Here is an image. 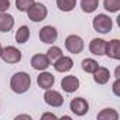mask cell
Returning <instances> with one entry per match:
<instances>
[{
	"mask_svg": "<svg viewBox=\"0 0 120 120\" xmlns=\"http://www.w3.org/2000/svg\"><path fill=\"white\" fill-rule=\"evenodd\" d=\"M55 83V76L51 74V72H41L38 76H37V85L41 88V89H51Z\"/></svg>",
	"mask_w": 120,
	"mask_h": 120,
	"instance_id": "obj_13",
	"label": "cell"
},
{
	"mask_svg": "<svg viewBox=\"0 0 120 120\" xmlns=\"http://www.w3.org/2000/svg\"><path fill=\"white\" fill-rule=\"evenodd\" d=\"M92 26L95 28V31L100 33V34H107L112 31V27H113V21L109 16L106 14H98L93 21H92Z\"/></svg>",
	"mask_w": 120,
	"mask_h": 120,
	"instance_id": "obj_3",
	"label": "cell"
},
{
	"mask_svg": "<svg viewBox=\"0 0 120 120\" xmlns=\"http://www.w3.org/2000/svg\"><path fill=\"white\" fill-rule=\"evenodd\" d=\"M2 51H3V47H2V44H0V55H2Z\"/></svg>",
	"mask_w": 120,
	"mask_h": 120,
	"instance_id": "obj_29",
	"label": "cell"
},
{
	"mask_svg": "<svg viewBox=\"0 0 120 120\" xmlns=\"http://www.w3.org/2000/svg\"><path fill=\"white\" fill-rule=\"evenodd\" d=\"M98 119L99 120H117L119 119V113L114 109H103L100 113H98Z\"/></svg>",
	"mask_w": 120,
	"mask_h": 120,
	"instance_id": "obj_19",
	"label": "cell"
},
{
	"mask_svg": "<svg viewBox=\"0 0 120 120\" xmlns=\"http://www.w3.org/2000/svg\"><path fill=\"white\" fill-rule=\"evenodd\" d=\"M105 48H106V41L103 38H93L89 44V51L93 55H105Z\"/></svg>",
	"mask_w": 120,
	"mask_h": 120,
	"instance_id": "obj_14",
	"label": "cell"
},
{
	"mask_svg": "<svg viewBox=\"0 0 120 120\" xmlns=\"http://www.w3.org/2000/svg\"><path fill=\"white\" fill-rule=\"evenodd\" d=\"M45 55L48 56L49 62H54V61H56V59L62 55V49L59 48V47H56V45H52L51 48H48V51H47Z\"/></svg>",
	"mask_w": 120,
	"mask_h": 120,
	"instance_id": "obj_23",
	"label": "cell"
},
{
	"mask_svg": "<svg viewBox=\"0 0 120 120\" xmlns=\"http://www.w3.org/2000/svg\"><path fill=\"white\" fill-rule=\"evenodd\" d=\"M27 16H28V19L31 21L40 23V21H42V20L47 19L48 10H47L45 4H42V3H33L30 6V9L27 10Z\"/></svg>",
	"mask_w": 120,
	"mask_h": 120,
	"instance_id": "obj_2",
	"label": "cell"
},
{
	"mask_svg": "<svg viewBox=\"0 0 120 120\" xmlns=\"http://www.w3.org/2000/svg\"><path fill=\"white\" fill-rule=\"evenodd\" d=\"M52 65H54V69H55L56 72H68V71L72 69L74 61H72V58H69V56L61 55V56L56 59V61L52 62Z\"/></svg>",
	"mask_w": 120,
	"mask_h": 120,
	"instance_id": "obj_9",
	"label": "cell"
},
{
	"mask_svg": "<svg viewBox=\"0 0 120 120\" xmlns=\"http://www.w3.org/2000/svg\"><path fill=\"white\" fill-rule=\"evenodd\" d=\"M49 65H51V62L45 54H35L31 58V67L37 71H45Z\"/></svg>",
	"mask_w": 120,
	"mask_h": 120,
	"instance_id": "obj_10",
	"label": "cell"
},
{
	"mask_svg": "<svg viewBox=\"0 0 120 120\" xmlns=\"http://www.w3.org/2000/svg\"><path fill=\"white\" fill-rule=\"evenodd\" d=\"M44 102L48 106H52V107H61L64 105V96L58 90L47 89L45 93H44Z\"/></svg>",
	"mask_w": 120,
	"mask_h": 120,
	"instance_id": "obj_7",
	"label": "cell"
},
{
	"mask_svg": "<svg viewBox=\"0 0 120 120\" xmlns=\"http://www.w3.org/2000/svg\"><path fill=\"white\" fill-rule=\"evenodd\" d=\"M0 58H2L6 64H17V62L21 61V51L17 49L13 45H9V47L3 48Z\"/></svg>",
	"mask_w": 120,
	"mask_h": 120,
	"instance_id": "obj_4",
	"label": "cell"
},
{
	"mask_svg": "<svg viewBox=\"0 0 120 120\" xmlns=\"http://www.w3.org/2000/svg\"><path fill=\"white\" fill-rule=\"evenodd\" d=\"M19 119H27V120H31V116H28V114H19V116L16 117V120H19Z\"/></svg>",
	"mask_w": 120,
	"mask_h": 120,
	"instance_id": "obj_28",
	"label": "cell"
},
{
	"mask_svg": "<svg viewBox=\"0 0 120 120\" xmlns=\"http://www.w3.org/2000/svg\"><path fill=\"white\" fill-rule=\"evenodd\" d=\"M40 40L45 44H54L58 38V31L55 27L52 26H44L41 30H40Z\"/></svg>",
	"mask_w": 120,
	"mask_h": 120,
	"instance_id": "obj_8",
	"label": "cell"
},
{
	"mask_svg": "<svg viewBox=\"0 0 120 120\" xmlns=\"http://www.w3.org/2000/svg\"><path fill=\"white\" fill-rule=\"evenodd\" d=\"M110 79V71L105 67H99L93 72V81L99 85H106Z\"/></svg>",
	"mask_w": 120,
	"mask_h": 120,
	"instance_id": "obj_15",
	"label": "cell"
},
{
	"mask_svg": "<svg viewBox=\"0 0 120 120\" xmlns=\"http://www.w3.org/2000/svg\"><path fill=\"white\" fill-rule=\"evenodd\" d=\"M99 6V0H81V7L85 13H93Z\"/></svg>",
	"mask_w": 120,
	"mask_h": 120,
	"instance_id": "obj_21",
	"label": "cell"
},
{
	"mask_svg": "<svg viewBox=\"0 0 120 120\" xmlns=\"http://www.w3.org/2000/svg\"><path fill=\"white\" fill-rule=\"evenodd\" d=\"M81 65H82V69H83L85 72H88V74H93V72L99 68L98 61H95V59H92V58H85Z\"/></svg>",
	"mask_w": 120,
	"mask_h": 120,
	"instance_id": "obj_18",
	"label": "cell"
},
{
	"mask_svg": "<svg viewBox=\"0 0 120 120\" xmlns=\"http://www.w3.org/2000/svg\"><path fill=\"white\" fill-rule=\"evenodd\" d=\"M103 7L109 13H117L120 10V0H103Z\"/></svg>",
	"mask_w": 120,
	"mask_h": 120,
	"instance_id": "obj_22",
	"label": "cell"
},
{
	"mask_svg": "<svg viewBox=\"0 0 120 120\" xmlns=\"http://www.w3.org/2000/svg\"><path fill=\"white\" fill-rule=\"evenodd\" d=\"M14 26V17L9 13H0V31L9 33Z\"/></svg>",
	"mask_w": 120,
	"mask_h": 120,
	"instance_id": "obj_16",
	"label": "cell"
},
{
	"mask_svg": "<svg viewBox=\"0 0 120 120\" xmlns=\"http://www.w3.org/2000/svg\"><path fill=\"white\" fill-rule=\"evenodd\" d=\"M31 86V76L27 72H16L10 79V88L14 93H26Z\"/></svg>",
	"mask_w": 120,
	"mask_h": 120,
	"instance_id": "obj_1",
	"label": "cell"
},
{
	"mask_svg": "<svg viewBox=\"0 0 120 120\" xmlns=\"http://www.w3.org/2000/svg\"><path fill=\"white\" fill-rule=\"evenodd\" d=\"M41 119H58V117L55 114H52V113H44Z\"/></svg>",
	"mask_w": 120,
	"mask_h": 120,
	"instance_id": "obj_27",
	"label": "cell"
},
{
	"mask_svg": "<svg viewBox=\"0 0 120 120\" xmlns=\"http://www.w3.org/2000/svg\"><path fill=\"white\" fill-rule=\"evenodd\" d=\"M105 55H107L112 59H120V41L117 38L110 40L109 42H106Z\"/></svg>",
	"mask_w": 120,
	"mask_h": 120,
	"instance_id": "obj_12",
	"label": "cell"
},
{
	"mask_svg": "<svg viewBox=\"0 0 120 120\" xmlns=\"http://www.w3.org/2000/svg\"><path fill=\"white\" fill-rule=\"evenodd\" d=\"M83 47H85L83 40L79 35H76V34H71L65 40V48L71 54H81L83 51Z\"/></svg>",
	"mask_w": 120,
	"mask_h": 120,
	"instance_id": "obj_5",
	"label": "cell"
},
{
	"mask_svg": "<svg viewBox=\"0 0 120 120\" xmlns=\"http://www.w3.org/2000/svg\"><path fill=\"white\" fill-rule=\"evenodd\" d=\"M69 109L76 116H85L89 112V103L83 98H75L69 103Z\"/></svg>",
	"mask_w": 120,
	"mask_h": 120,
	"instance_id": "obj_6",
	"label": "cell"
},
{
	"mask_svg": "<svg viewBox=\"0 0 120 120\" xmlns=\"http://www.w3.org/2000/svg\"><path fill=\"white\" fill-rule=\"evenodd\" d=\"M56 6L61 11H72L76 6V0H56Z\"/></svg>",
	"mask_w": 120,
	"mask_h": 120,
	"instance_id": "obj_20",
	"label": "cell"
},
{
	"mask_svg": "<svg viewBox=\"0 0 120 120\" xmlns=\"http://www.w3.org/2000/svg\"><path fill=\"white\" fill-rule=\"evenodd\" d=\"M28 38H30V28L27 26H21L16 31V41L19 44H24L28 41Z\"/></svg>",
	"mask_w": 120,
	"mask_h": 120,
	"instance_id": "obj_17",
	"label": "cell"
},
{
	"mask_svg": "<svg viewBox=\"0 0 120 120\" xmlns=\"http://www.w3.org/2000/svg\"><path fill=\"white\" fill-rule=\"evenodd\" d=\"M33 3H35V0H16V7L19 11H27Z\"/></svg>",
	"mask_w": 120,
	"mask_h": 120,
	"instance_id": "obj_24",
	"label": "cell"
},
{
	"mask_svg": "<svg viewBox=\"0 0 120 120\" xmlns=\"http://www.w3.org/2000/svg\"><path fill=\"white\" fill-rule=\"evenodd\" d=\"M10 9V0H0V13H4Z\"/></svg>",
	"mask_w": 120,
	"mask_h": 120,
	"instance_id": "obj_25",
	"label": "cell"
},
{
	"mask_svg": "<svg viewBox=\"0 0 120 120\" xmlns=\"http://www.w3.org/2000/svg\"><path fill=\"white\" fill-rule=\"evenodd\" d=\"M61 88L67 92V93H74L79 89V79L74 75H67L62 81H61Z\"/></svg>",
	"mask_w": 120,
	"mask_h": 120,
	"instance_id": "obj_11",
	"label": "cell"
},
{
	"mask_svg": "<svg viewBox=\"0 0 120 120\" xmlns=\"http://www.w3.org/2000/svg\"><path fill=\"white\" fill-rule=\"evenodd\" d=\"M119 88H120V79L117 78L116 82L113 83V93H114L116 96H120V90H119Z\"/></svg>",
	"mask_w": 120,
	"mask_h": 120,
	"instance_id": "obj_26",
	"label": "cell"
}]
</instances>
